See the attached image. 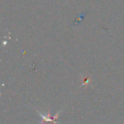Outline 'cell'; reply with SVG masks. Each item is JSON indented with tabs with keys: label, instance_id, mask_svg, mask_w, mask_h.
Instances as JSON below:
<instances>
[{
	"label": "cell",
	"instance_id": "obj_3",
	"mask_svg": "<svg viewBox=\"0 0 124 124\" xmlns=\"http://www.w3.org/2000/svg\"><path fill=\"white\" fill-rule=\"evenodd\" d=\"M46 124H47V123H46Z\"/></svg>",
	"mask_w": 124,
	"mask_h": 124
},
{
	"label": "cell",
	"instance_id": "obj_1",
	"mask_svg": "<svg viewBox=\"0 0 124 124\" xmlns=\"http://www.w3.org/2000/svg\"><path fill=\"white\" fill-rule=\"evenodd\" d=\"M37 112L42 117L43 121H45V122H53V121H56V119L59 117V112H57L55 115H52V116H50L49 114H43L39 110H37Z\"/></svg>",
	"mask_w": 124,
	"mask_h": 124
},
{
	"label": "cell",
	"instance_id": "obj_2",
	"mask_svg": "<svg viewBox=\"0 0 124 124\" xmlns=\"http://www.w3.org/2000/svg\"><path fill=\"white\" fill-rule=\"evenodd\" d=\"M88 80H89L88 78H85V79H83V83H82V84H85V83H88V82H89Z\"/></svg>",
	"mask_w": 124,
	"mask_h": 124
}]
</instances>
